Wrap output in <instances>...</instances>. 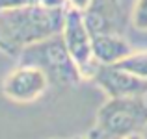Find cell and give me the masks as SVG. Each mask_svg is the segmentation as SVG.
Wrapping results in <instances>:
<instances>
[{
  "label": "cell",
  "instance_id": "8992f818",
  "mask_svg": "<svg viewBox=\"0 0 147 139\" xmlns=\"http://www.w3.org/2000/svg\"><path fill=\"white\" fill-rule=\"evenodd\" d=\"M108 98H130V96H147V80L121 69L119 65H100L93 76Z\"/></svg>",
  "mask_w": 147,
  "mask_h": 139
},
{
  "label": "cell",
  "instance_id": "6da1fadb",
  "mask_svg": "<svg viewBox=\"0 0 147 139\" xmlns=\"http://www.w3.org/2000/svg\"><path fill=\"white\" fill-rule=\"evenodd\" d=\"M67 9L26 6L0 13V52L19 57L28 46L60 35Z\"/></svg>",
  "mask_w": 147,
  "mask_h": 139
},
{
  "label": "cell",
  "instance_id": "7a4b0ae2",
  "mask_svg": "<svg viewBox=\"0 0 147 139\" xmlns=\"http://www.w3.org/2000/svg\"><path fill=\"white\" fill-rule=\"evenodd\" d=\"M17 59L21 65L39 69L49 78V82L56 86L73 87L84 80L78 65L75 63L61 39V33L24 48Z\"/></svg>",
  "mask_w": 147,
  "mask_h": 139
},
{
  "label": "cell",
  "instance_id": "5bb4252c",
  "mask_svg": "<svg viewBox=\"0 0 147 139\" xmlns=\"http://www.w3.org/2000/svg\"><path fill=\"white\" fill-rule=\"evenodd\" d=\"M123 139H144V137H142V134H132V136H127Z\"/></svg>",
  "mask_w": 147,
  "mask_h": 139
},
{
  "label": "cell",
  "instance_id": "3957f363",
  "mask_svg": "<svg viewBox=\"0 0 147 139\" xmlns=\"http://www.w3.org/2000/svg\"><path fill=\"white\" fill-rule=\"evenodd\" d=\"M95 126L119 139L142 134V130L147 126V98H108L99 108Z\"/></svg>",
  "mask_w": 147,
  "mask_h": 139
},
{
  "label": "cell",
  "instance_id": "4fadbf2b",
  "mask_svg": "<svg viewBox=\"0 0 147 139\" xmlns=\"http://www.w3.org/2000/svg\"><path fill=\"white\" fill-rule=\"evenodd\" d=\"M88 139H119V137L112 136V134H108V132H104V130H100V128L95 126V128L88 134Z\"/></svg>",
  "mask_w": 147,
  "mask_h": 139
},
{
  "label": "cell",
  "instance_id": "7c38bea8",
  "mask_svg": "<svg viewBox=\"0 0 147 139\" xmlns=\"http://www.w3.org/2000/svg\"><path fill=\"white\" fill-rule=\"evenodd\" d=\"M91 4H93V0H67V7L76 9V11H80V13L88 11L91 7Z\"/></svg>",
  "mask_w": 147,
  "mask_h": 139
},
{
  "label": "cell",
  "instance_id": "30bf717a",
  "mask_svg": "<svg viewBox=\"0 0 147 139\" xmlns=\"http://www.w3.org/2000/svg\"><path fill=\"white\" fill-rule=\"evenodd\" d=\"M132 26L140 32H147V0H136L132 7Z\"/></svg>",
  "mask_w": 147,
  "mask_h": 139
},
{
  "label": "cell",
  "instance_id": "277c9868",
  "mask_svg": "<svg viewBox=\"0 0 147 139\" xmlns=\"http://www.w3.org/2000/svg\"><path fill=\"white\" fill-rule=\"evenodd\" d=\"M61 39L67 46L71 57L75 59V63L78 65L82 78L93 80L95 72L100 65L93 57V46H91L93 35L90 33L86 22H84V15L80 11L67 7L63 30H61Z\"/></svg>",
  "mask_w": 147,
  "mask_h": 139
},
{
  "label": "cell",
  "instance_id": "52a82bcc",
  "mask_svg": "<svg viewBox=\"0 0 147 139\" xmlns=\"http://www.w3.org/2000/svg\"><path fill=\"white\" fill-rule=\"evenodd\" d=\"M82 15L91 35L123 32V9L119 0H93L91 7Z\"/></svg>",
  "mask_w": 147,
  "mask_h": 139
},
{
  "label": "cell",
  "instance_id": "ba28073f",
  "mask_svg": "<svg viewBox=\"0 0 147 139\" xmlns=\"http://www.w3.org/2000/svg\"><path fill=\"white\" fill-rule=\"evenodd\" d=\"M93 57L99 65H119L134 52L121 33H99L91 39Z\"/></svg>",
  "mask_w": 147,
  "mask_h": 139
},
{
  "label": "cell",
  "instance_id": "5b68a950",
  "mask_svg": "<svg viewBox=\"0 0 147 139\" xmlns=\"http://www.w3.org/2000/svg\"><path fill=\"white\" fill-rule=\"evenodd\" d=\"M49 78L36 67H15L2 82V93L13 102H34L49 87Z\"/></svg>",
  "mask_w": 147,
  "mask_h": 139
},
{
  "label": "cell",
  "instance_id": "9c48e42d",
  "mask_svg": "<svg viewBox=\"0 0 147 139\" xmlns=\"http://www.w3.org/2000/svg\"><path fill=\"white\" fill-rule=\"evenodd\" d=\"M119 67L125 69V71L136 74L138 78L147 80V50H142V52H132L129 57L119 63Z\"/></svg>",
  "mask_w": 147,
  "mask_h": 139
},
{
  "label": "cell",
  "instance_id": "9a60e30c",
  "mask_svg": "<svg viewBox=\"0 0 147 139\" xmlns=\"http://www.w3.org/2000/svg\"><path fill=\"white\" fill-rule=\"evenodd\" d=\"M75 139H88V136H78V137H75Z\"/></svg>",
  "mask_w": 147,
  "mask_h": 139
},
{
  "label": "cell",
  "instance_id": "8fae6325",
  "mask_svg": "<svg viewBox=\"0 0 147 139\" xmlns=\"http://www.w3.org/2000/svg\"><path fill=\"white\" fill-rule=\"evenodd\" d=\"M37 0H0V13L19 9V7H26V6H34Z\"/></svg>",
  "mask_w": 147,
  "mask_h": 139
}]
</instances>
